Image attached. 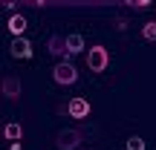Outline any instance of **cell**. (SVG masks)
<instances>
[{
  "label": "cell",
  "instance_id": "277c9868",
  "mask_svg": "<svg viewBox=\"0 0 156 150\" xmlns=\"http://www.w3.org/2000/svg\"><path fill=\"white\" fill-rule=\"evenodd\" d=\"M90 110H93V107H90V101L81 98V95H78V98H73V101L67 104V116H69V118H87Z\"/></svg>",
  "mask_w": 156,
  "mask_h": 150
},
{
  "label": "cell",
  "instance_id": "6da1fadb",
  "mask_svg": "<svg viewBox=\"0 0 156 150\" xmlns=\"http://www.w3.org/2000/svg\"><path fill=\"white\" fill-rule=\"evenodd\" d=\"M87 67H90V72H104V69L110 67V52L101 44L93 46V49H87Z\"/></svg>",
  "mask_w": 156,
  "mask_h": 150
},
{
  "label": "cell",
  "instance_id": "3957f363",
  "mask_svg": "<svg viewBox=\"0 0 156 150\" xmlns=\"http://www.w3.org/2000/svg\"><path fill=\"white\" fill-rule=\"evenodd\" d=\"M81 141H84V133H81V130H73V127L61 130V133L55 136V145L61 147V150H75Z\"/></svg>",
  "mask_w": 156,
  "mask_h": 150
},
{
  "label": "cell",
  "instance_id": "5b68a950",
  "mask_svg": "<svg viewBox=\"0 0 156 150\" xmlns=\"http://www.w3.org/2000/svg\"><path fill=\"white\" fill-rule=\"evenodd\" d=\"M9 49H12V58H20V61H29L32 58V44L26 38H15Z\"/></svg>",
  "mask_w": 156,
  "mask_h": 150
},
{
  "label": "cell",
  "instance_id": "4fadbf2b",
  "mask_svg": "<svg viewBox=\"0 0 156 150\" xmlns=\"http://www.w3.org/2000/svg\"><path fill=\"white\" fill-rule=\"evenodd\" d=\"M130 6H133V9H147L151 0H130Z\"/></svg>",
  "mask_w": 156,
  "mask_h": 150
},
{
  "label": "cell",
  "instance_id": "52a82bcc",
  "mask_svg": "<svg viewBox=\"0 0 156 150\" xmlns=\"http://www.w3.org/2000/svg\"><path fill=\"white\" fill-rule=\"evenodd\" d=\"M46 49H49V55H55V58L69 55V52H67V38H61V35H49V40H46Z\"/></svg>",
  "mask_w": 156,
  "mask_h": 150
},
{
  "label": "cell",
  "instance_id": "8fae6325",
  "mask_svg": "<svg viewBox=\"0 0 156 150\" xmlns=\"http://www.w3.org/2000/svg\"><path fill=\"white\" fill-rule=\"evenodd\" d=\"M142 38L145 40H156V20H147L145 26H142Z\"/></svg>",
  "mask_w": 156,
  "mask_h": 150
},
{
  "label": "cell",
  "instance_id": "7c38bea8",
  "mask_svg": "<svg viewBox=\"0 0 156 150\" xmlns=\"http://www.w3.org/2000/svg\"><path fill=\"white\" fill-rule=\"evenodd\" d=\"M127 150H145V141H142L139 136H130L127 139Z\"/></svg>",
  "mask_w": 156,
  "mask_h": 150
},
{
  "label": "cell",
  "instance_id": "30bf717a",
  "mask_svg": "<svg viewBox=\"0 0 156 150\" xmlns=\"http://www.w3.org/2000/svg\"><path fill=\"white\" fill-rule=\"evenodd\" d=\"M67 52H69V55H78V52H84V38H81L78 32L67 35Z\"/></svg>",
  "mask_w": 156,
  "mask_h": 150
},
{
  "label": "cell",
  "instance_id": "7a4b0ae2",
  "mask_svg": "<svg viewBox=\"0 0 156 150\" xmlns=\"http://www.w3.org/2000/svg\"><path fill=\"white\" fill-rule=\"evenodd\" d=\"M52 78H55V84H64V87H69V84L78 81V69L73 61H58L55 69H52Z\"/></svg>",
  "mask_w": 156,
  "mask_h": 150
},
{
  "label": "cell",
  "instance_id": "ba28073f",
  "mask_svg": "<svg viewBox=\"0 0 156 150\" xmlns=\"http://www.w3.org/2000/svg\"><path fill=\"white\" fill-rule=\"evenodd\" d=\"M9 32L15 35V38H23V32H26V17H23L20 12H15V15L9 17Z\"/></svg>",
  "mask_w": 156,
  "mask_h": 150
},
{
  "label": "cell",
  "instance_id": "8992f818",
  "mask_svg": "<svg viewBox=\"0 0 156 150\" xmlns=\"http://www.w3.org/2000/svg\"><path fill=\"white\" fill-rule=\"evenodd\" d=\"M20 78H17V75H6L3 78V95H6V98H9V101H17V98H20Z\"/></svg>",
  "mask_w": 156,
  "mask_h": 150
},
{
  "label": "cell",
  "instance_id": "9c48e42d",
  "mask_svg": "<svg viewBox=\"0 0 156 150\" xmlns=\"http://www.w3.org/2000/svg\"><path fill=\"white\" fill-rule=\"evenodd\" d=\"M3 136L12 141V145H15V141H20V139H23V127H20L17 121H9V124L3 127Z\"/></svg>",
  "mask_w": 156,
  "mask_h": 150
},
{
  "label": "cell",
  "instance_id": "5bb4252c",
  "mask_svg": "<svg viewBox=\"0 0 156 150\" xmlns=\"http://www.w3.org/2000/svg\"><path fill=\"white\" fill-rule=\"evenodd\" d=\"M113 23H116V29H127V20H124V17H116Z\"/></svg>",
  "mask_w": 156,
  "mask_h": 150
}]
</instances>
